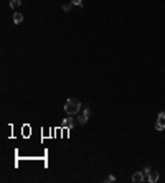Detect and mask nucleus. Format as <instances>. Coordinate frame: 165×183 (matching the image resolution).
<instances>
[{"label":"nucleus","instance_id":"1","mask_svg":"<svg viewBox=\"0 0 165 183\" xmlns=\"http://www.w3.org/2000/svg\"><path fill=\"white\" fill-rule=\"evenodd\" d=\"M63 109H64V112H66L68 116H76L78 112H79V109H81V102L76 101V99H68L64 102Z\"/></svg>","mask_w":165,"mask_h":183},{"label":"nucleus","instance_id":"2","mask_svg":"<svg viewBox=\"0 0 165 183\" xmlns=\"http://www.w3.org/2000/svg\"><path fill=\"white\" fill-rule=\"evenodd\" d=\"M89 116H91V109H89V107H86V109H84V111H82L81 114L78 116V124H79V125H84V124L88 122Z\"/></svg>","mask_w":165,"mask_h":183},{"label":"nucleus","instance_id":"3","mask_svg":"<svg viewBox=\"0 0 165 183\" xmlns=\"http://www.w3.org/2000/svg\"><path fill=\"white\" fill-rule=\"evenodd\" d=\"M155 129H157L159 132L165 129V112H160L159 116H157V121H155Z\"/></svg>","mask_w":165,"mask_h":183},{"label":"nucleus","instance_id":"4","mask_svg":"<svg viewBox=\"0 0 165 183\" xmlns=\"http://www.w3.org/2000/svg\"><path fill=\"white\" fill-rule=\"evenodd\" d=\"M144 180H145L144 172H135L134 175H132V182H134V183H142Z\"/></svg>","mask_w":165,"mask_h":183},{"label":"nucleus","instance_id":"5","mask_svg":"<svg viewBox=\"0 0 165 183\" xmlns=\"http://www.w3.org/2000/svg\"><path fill=\"white\" fill-rule=\"evenodd\" d=\"M147 180H149L150 183H155L157 180H159V173H157V172H152V170H150V173L147 175Z\"/></svg>","mask_w":165,"mask_h":183},{"label":"nucleus","instance_id":"6","mask_svg":"<svg viewBox=\"0 0 165 183\" xmlns=\"http://www.w3.org/2000/svg\"><path fill=\"white\" fill-rule=\"evenodd\" d=\"M73 124H74V121H73L71 117H68V119H64V121H63V127H64V129H71Z\"/></svg>","mask_w":165,"mask_h":183},{"label":"nucleus","instance_id":"7","mask_svg":"<svg viewBox=\"0 0 165 183\" xmlns=\"http://www.w3.org/2000/svg\"><path fill=\"white\" fill-rule=\"evenodd\" d=\"M21 21H23V15H21V13H15V15H13V23L18 25V23H21Z\"/></svg>","mask_w":165,"mask_h":183},{"label":"nucleus","instance_id":"8","mask_svg":"<svg viewBox=\"0 0 165 183\" xmlns=\"http://www.w3.org/2000/svg\"><path fill=\"white\" fill-rule=\"evenodd\" d=\"M8 3H10V7H12V8H17V7H18V5L21 3V0H10Z\"/></svg>","mask_w":165,"mask_h":183},{"label":"nucleus","instance_id":"9","mask_svg":"<svg viewBox=\"0 0 165 183\" xmlns=\"http://www.w3.org/2000/svg\"><path fill=\"white\" fill-rule=\"evenodd\" d=\"M106 183H112V182H116V177H112V175H109V177H106V180H104Z\"/></svg>","mask_w":165,"mask_h":183},{"label":"nucleus","instance_id":"10","mask_svg":"<svg viewBox=\"0 0 165 183\" xmlns=\"http://www.w3.org/2000/svg\"><path fill=\"white\" fill-rule=\"evenodd\" d=\"M71 7H73V3H64V5H63V10L69 12V10H71Z\"/></svg>","mask_w":165,"mask_h":183},{"label":"nucleus","instance_id":"11","mask_svg":"<svg viewBox=\"0 0 165 183\" xmlns=\"http://www.w3.org/2000/svg\"><path fill=\"white\" fill-rule=\"evenodd\" d=\"M73 5H78V7H82V0H71Z\"/></svg>","mask_w":165,"mask_h":183},{"label":"nucleus","instance_id":"12","mask_svg":"<svg viewBox=\"0 0 165 183\" xmlns=\"http://www.w3.org/2000/svg\"><path fill=\"white\" fill-rule=\"evenodd\" d=\"M149 173H150V167H145L144 168V175H149Z\"/></svg>","mask_w":165,"mask_h":183}]
</instances>
